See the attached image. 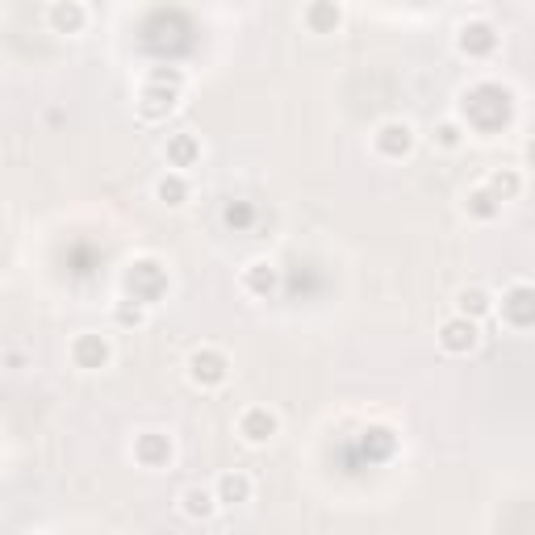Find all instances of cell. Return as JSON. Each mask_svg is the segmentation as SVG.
<instances>
[{
	"label": "cell",
	"mask_w": 535,
	"mask_h": 535,
	"mask_svg": "<svg viewBox=\"0 0 535 535\" xmlns=\"http://www.w3.org/2000/svg\"><path fill=\"white\" fill-rule=\"evenodd\" d=\"M155 197L164 201V205H172V209H180L184 201H189V180H184V172H168V176H159Z\"/></svg>",
	"instance_id": "obj_19"
},
{
	"label": "cell",
	"mask_w": 535,
	"mask_h": 535,
	"mask_svg": "<svg viewBox=\"0 0 535 535\" xmlns=\"http://www.w3.org/2000/svg\"><path fill=\"white\" fill-rule=\"evenodd\" d=\"M456 314L460 318H473V322H481V318H490L494 314V297L485 293V289H460L456 293Z\"/></svg>",
	"instance_id": "obj_17"
},
{
	"label": "cell",
	"mask_w": 535,
	"mask_h": 535,
	"mask_svg": "<svg viewBox=\"0 0 535 535\" xmlns=\"http://www.w3.org/2000/svg\"><path fill=\"white\" fill-rule=\"evenodd\" d=\"M456 51L469 55V59H490V55L498 51V30H494L485 17L464 21V26L456 30Z\"/></svg>",
	"instance_id": "obj_6"
},
{
	"label": "cell",
	"mask_w": 535,
	"mask_h": 535,
	"mask_svg": "<svg viewBox=\"0 0 535 535\" xmlns=\"http://www.w3.org/2000/svg\"><path fill=\"white\" fill-rule=\"evenodd\" d=\"M306 26L314 34H335L343 26V9L339 5H310L306 9Z\"/></svg>",
	"instance_id": "obj_21"
},
{
	"label": "cell",
	"mask_w": 535,
	"mask_h": 535,
	"mask_svg": "<svg viewBox=\"0 0 535 535\" xmlns=\"http://www.w3.org/2000/svg\"><path fill=\"white\" fill-rule=\"evenodd\" d=\"M485 189H490L494 193V201H515L519 193H523V176L515 172V168H498V172H490V176H485Z\"/></svg>",
	"instance_id": "obj_18"
},
{
	"label": "cell",
	"mask_w": 535,
	"mask_h": 535,
	"mask_svg": "<svg viewBox=\"0 0 535 535\" xmlns=\"http://www.w3.org/2000/svg\"><path fill=\"white\" fill-rule=\"evenodd\" d=\"M164 155H168V168H176V172H184V168H197L201 164V143H197V134H172L168 138V147H164Z\"/></svg>",
	"instance_id": "obj_14"
},
{
	"label": "cell",
	"mask_w": 535,
	"mask_h": 535,
	"mask_svg": "<svg viewBox=\"0 0 535 535\" xmlns=\"http://www.w3.org/2000/svg\"><path fill=\"white\" fill-rule=\"evenodd\" d=\"M46 21H51L55 34H80L84 21H88V9L76 5V0H59V5L46 9Z\"/></svg>",
	"instance_id": "obj_15"
},
{
	"label": "cell",
	"mask_w": 535,
	"mask_h": 535,
	"mask_svg": "<svg viewBox=\"0 0 535 535\" xmlns=\"http://www.w3.org/2000/svg\"><path fill=\"white\" fill-rule=\"evenodd\" d=\"M364 452L389 456V452H393V431H389V427H368V431H364Z\"/></svg>",
	"instance_id": "obj_25"
},
{
	"label": "cell",
	"mask_w": 535,
	"mask_h": 535,
	"mask_svg": "<svg viewBox=\"0 0 535 535\" xmlns=\"http://www.w3.org/2000/svg\"><path fill=\"white\" fill-rule=\"evenodd\" d=\"M113 322H118V327H126V331L147 327V306H143V301H134V297H126V301H118V306H113Z\"/></svg>",
	"instance_id": "obj_22"
},
{
	"label": "cell",
	"mask_w": 535,
	"mask_h": 535,
	"mask_svg": "<svg viewBox=\"0 0 535 535\" xmlns=\"http://www.w3.org/2000/svg\"><path fill=\"white\" fill-rule=\"evenodd\" d=\"M502 322L515 331L535 327V285H510L502 293Z\"/></svg>",
	"instance_id": "obj_8"
},
{
	"label": "cell",
	"mask_w": 535,
	"mask_h": 535,
	"mask_svg": "<svg viewBox=\"0 0 535 535\" xmlns=\"http://www.w3.org/2000/svg\"><path fill=\"white\" fill-rule=\"evenodd\" d=\"M218 494L214 490H205V485H189V490H180V510H184V519H193V523H205V519H214L218 515Z\"/></svg>",
	"instance_id": "obj_12"
},
{
	"label": "cell",
	"mask_w": 535,
	"mask_h": 535,
	"mask_svg": "<svg viewBox=\"0 0 535 535\" xmlns=\"http://www.w3.org/2000/svg\"><path fill=\"white\" fill-rule=\"evenodd\" d=\"M222 222H226L230 230H247V226L255 222V209H251L247 201H230V205L222 209Z\"/></svg>",
	"instance_id": "obj_24"
},
{
	"label": "cell",
	"mask_w": 535,
	"mask_h": 535,
	"mask_svg": "<svg viewBox=\"0 0 535 535\" xmlns=\"http://www.w3.org/2000/svg\"><path fill=\"white\" fill-rule=\"evenodd\" d=\"M126 289L134 301H143V306H155L159 297L168 293V272L159 260H134L126 268Z\"/></svg>",
	"instance_id": "obj_3"
},
{
	"label": "cell",
	"mask_w": 535,
	"mask_h": 535,
	"mask_svg": "<svg viewBox=\"0 0 535 535\" xmlns=\"http://www.w3.org/2000/svg\"><path fill=\"white\" fill-rule=\"evenodd\" d=\"M523 159H527V168H535V138H531V143L523 147Z\"/></svg>",
	"instance_id": "obj_26"
},
{
	"label": "cell",
	"mask_w": 535,
	"mask_h": 535,
	"mask_svg": "<svg viewBox=\"0 0 535 535\" xmlns=\"http://www.w3.org/2000/svg\"><path fill=\"white\" fill-rule=\"evenodd\" d=\"M180 92H184V72L180 67H155V72L147 76L143 92H138V118L143 122H164L168 113H176L180 105Z\"/></svg>",
	"instance_id": "obj_2"
},
{
	"label": "cell",
	"mask_w": 535,
	"mask_h": 535,
	"mask_svg": "<svg viewBox=\"0 0 535 535\" xmlns=\"http://www.w3.org/2000/svg\"><path fill=\"white\" fill-rule=\"evenodd\" d=\"M109 360H113V343H109L105 335L84 331V335L72 339V364H76V368L97 372V368H109Z\"/></svg>",
	"instance_id": "obj_10"
},
{
	"label": "cell",
	"mask_w": 535,
	"mask_h": 535,
	"mask_svg": "<svg viewBox=\"0 0 535 535\" xmlns=\"http://www.w3.org/2000/svg\"><path fill=\"white\" fill-rule=\"evenodd\" d=\"M226 377H230V360L218 347H201V352L189 356V381L197 389H218V385H226Z\"/></svg>",
	"instance_id": "obj_5"
},
{
	"label": "cell",
	"mask_w": 535,
	"mask_h": 535,
	"mask_svg": "<svg viewBox=\"0 0 535 535\" xmlns=\"http://www.w3.org/2000/svg\"><path fill=\"white\" fill-rule=\"evenodd\" d=\"M172 456H176L172 435H164V431H143L134 439V460L143 464V469H168Z\"/></svg>",
	"instance_id": "obj_11"
},
{
	"label": "cell",
	"mask_w": 535,
	"mask_h": 535,
	"mask_svg": "<svg viewBox=\"0 0 535 535\" xmlns=\"http://www.w3.org/2000/svg\"><path fill=\"white\" fill-rule=\"evenodd\" d=\"M481 343V327L473 318H460V314H452L444 327H439V347H444L448 356H469L473 347Z\"/></svg>",
	"instance_id": "obj_9"
},
{
	"label": "cell",
	"mask_w": 535,
	"mask_h": 535,
	"mask_svg": "<svg viewBox=\"0 0 535 535\" xmlns=\"http://www.w3.org/2000/svg\"><path fill=\"white\" fill-rule=\"evenodd\" d=\"M251 477L247 473H239V469H230V473H222L218 477V485H214V494H218V502L222 506H243V502H251Z\"/></svg>",
	"instance_id": "obj_16"
},
{
	"label": "cell",
	"mask_w": 535,
	"mask_h": 535,
	"mask_svg": "<svg viewBox=\"0 0 535 535\" xmlns=\"http://www.w3.org/2000/svg\"><path fill=\"white\" fill-rule=\"evenodd\" d=\"M239 435L247 439L251 448H264V444H272V439L281 435V418H276V410H268V406H247L239 414Z\"/></svg>",
	"instance_id": "obj_7"
},
{
	"label": "cell",
	"mask_w": 535,
	"mask_h": 535,
	"mask_svg": "<svg viewBox=\"0 0 535 535\" xmlns=\"http://www.w3.org/2000/svg\"><path fill=\"white\" fill-rule=\"evenodd\" d=\"M414 143H418V134H414V126L402 122V118L381 122L377 134H372V147H377L381 159H406V155L414 151Z\"/></svg>",
	"instance_id": "obj_4"
},
{
	"label": "cell",
	"mask_w": 535,
	"mask_h": 535,
	"mask_svg": "<svg viewBox=\"0 0 535 535\" xmlns=\"http://www.w3.org/2000/svg\"><path fill=\"white\" fill-rule=\"evenodd\" d=\"M464 209H469L473 218L490 222V218H498V214H502V201H494V193L485 189V184H477V189H469V197H464Z\"/></svg>",
	"instance_id": "obj_20"
},
{
	"label": "cell",
	"mask_w": 535,
	"mask_h": 535,
	"mask_svg": "<svg viewBox=\"0 0 535 535\" xmlns=\"http://www.w3.org/2000/svg\"><path fill=\"white\" fill-rule=\"evenodd\" d=\"M243 289L251 297H272L276 289H281V272H276V264H268V260H251L243 268Z\"/></svg>",
	"instance_id": "obj_13"
},
{
	"label": "cell",
	"mask_w": 535,
	"mask_h": 535,
	"mask_svg": "<svg viewBox=\"0 0 535 535\" xmlns=\"http://www.w3.org/2000/svg\"><path fill=\"white\" fill-rule=\"evenodd\" d=\"M460 113H464V130L494 134V130H502L510 118H515V97H510V88L485 80V84H473L460 97Z\"/></svg>",
	"instance_id": "obj_1"
},
{
	"label": "cell",
	"mask_w": 535,
	"mask_h": 535,
	"mask_svg": "<svg viewBox=\"0 0 535 535\" xmlns=\"http://www.w3.org/2000/svg\"><path fill=\"white\" fill-rule=\"evenodd\" d=\"M435 147L460 151V147H464V122H439V126H435Z\"/></svg>",
	"instance_id": "obj_23"
}]
</instances>
